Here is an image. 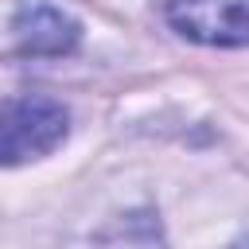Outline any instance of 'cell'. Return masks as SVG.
I'll return each instance as SVG.
<instances>
[{
  "mask_svg": "<svg viewBox=\"0 0 249 249\" xmlns=\"http://www.w3.org/2000/svg\"><path fill=\"white\" fill-rule=\"evenodd\" d=\"M70 132V113L51 97H8L0 113V156L8 167L54 152Z\"/></svg>",
  "mask_w": 249,
  "mask_h": 249,
  "instance_id": "cell-1",
  "label": "cell"
},
{
  "mask_svg": "<svg viewBox=\"0 0 249 249\" xmlns=\"http://www.w3.org/2000/svg\"><path fill=\"white\" fill-rule=\"evenodd\" d=\"M167 19L179 35L206 47L249 43V0H167Z\"/></svg>",
  "mask_w": 249,
  "mask_h": 249,
  "instance_id": "cell-2",
  "label": "cell"
},
{
  "mask_svg": "<svg viewBox=\"0 0 249 249\" xmlns=\"http://www.w3.org/2000/svg\"><path fill=\"white\" fill-rule=\"evenodd\" d=\"M12 51L16 54H66L82 39V23L47 4V0H27L12 12Z\"/></svg>",
  "mask_w": 249,
  "mask_h": 249,
  "instance_id": "cell-3",
  "label": "cell"
},
{
  "mask_svg": "<svg viewBox=\"0 0 249 249\" xmlns=\"http://www.w3.org/2000/svg\"><path fill=\"white\" fill-rule=\"evenodd\" d=\"M93 249H163V230L148 210L121 214L113 226L97 233Z\"/></svg>",
  "mask_w": 249,
  "mask_h": 249,
  "instance_id": "cell-4",
  "label": "cell"
},
{
  "mask_svg": "<svg viewBox=\"0 0 249 249\" xmlns=\"http://www.w3.org/2000/svg\"><path fill=\"white\" fill-rule=\"evenodd\" d=\"M233 249H249V237H241V241H237V245H233Z\"/></svg>",
  "mask_w": 249,
  "mask_h": 249,
  "instance_id": "cell-5",
  "label": "cell"
}]
</instances>
